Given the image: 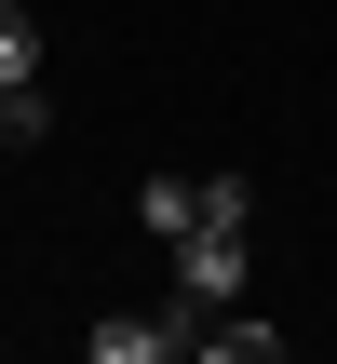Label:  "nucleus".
Wrapping results in <instances>:
<instances>
[{"label": "nucleus", "mask_w": 337, "mask_h": 364, "mask_svg": "<svg viewBox=\"0 0 337 364\" xmlns=\"http://www.w3.org/2000/svg\"><path fill=\"white\" fill-rule=\"evenodd\" d=\"M243 216H257V189L216 176V189H203V230H176V297H189V311H230V297H243Z\"/></svg>", "instance_id": "nucleus-1"}, {"label": "nucleus", "mask_w": 337, "mask_h": 364, "mask_svg": "<svg viewBox=\"0 0 337 364\" xmlns=\"http://www.w3.org/2000/svg\"><path fill=\"white\" fill-rule=\"evenodd\" d=\"M203 351V311L176 297V311H122V324H95V364H176Z\"/></svg>", "instance_id": "nucleus-2"}, {"label": "nucleus", "mask_w": 337, "mask_h": 364, "mask_svg": "<svg viewBox=\"0 0 337 364\" xmlns=\"http://www.w3.org/2000/svg\"><path fill=\"white\" fill-rule=\"evenodd\" d=\"M0 95H54V81H41V14H27V0H0Z\"/></svg>", "instance_id": "nucleus-3"}, {"label": "nucleus", "mask_w": 337, "mask_h": 364, "mask_svg": "<svg viewBox=\"0 0 337 364\" xmlns=\"http://www.w3.org/2000/svg\"><path fill=\"white\" fill-rule=\"evenodd\" d=\"M135 216H149L162 243H176V230H203V176H149V189H135Z\"/></svg>", "instance_id": "nucleus-4"}, {"label": "nucleus", "mask_w": 337, "mask_h": 364, "mask_svg": "<svg viewBox=\"0 0 337 364\" xmlns=\"http://www.w3.org/2000/svg\"><path fill=\"white\" fill-rule=\"evenodd\" d=\"M203 351H230V364H270V351H284V324H243V311H203Z\"/></svg>", "instance_id": "nucleus-5"}]
</instances>
